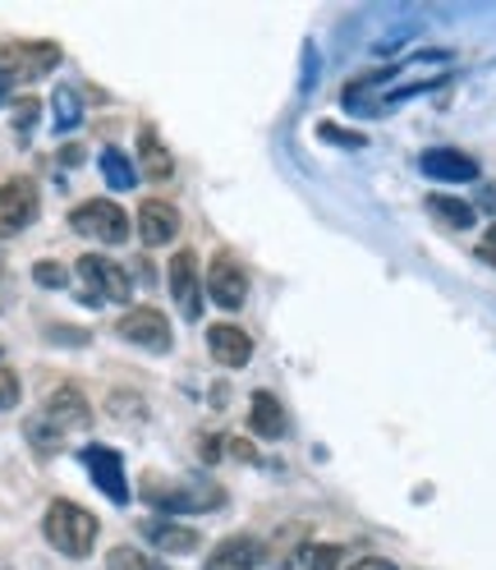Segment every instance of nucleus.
Returning a JSON list of instances; mask_svg holds the SVG:
<instances>
[{
	"label": "nucleus",
	"instance_id": "nucleus-1",
	"mask_svg": "<svg viewBox=\"0 0 496 570\" xmlns=\"http://www.w3.org/2000/svg\"><path fill=\"white\" fill-rule=\"evenodd\" d=\"M88 423H92V405L83 401V391L79 386H56L51 396H47V405L28 419L23 433H28L32 451L51 455L65 442V433H83Z\"/></svg>",
	"mask_w": 496,
	"mask_h": 570
},
{
	"label": "nucleus",
	"instance_id": "nucleus-2",
	"mask_svg": "<svg viewBox=\"0 0 496 570\" xmlns=\"http://www.w3.org/2000/svg\"><path fill=\"white\" fill-rule=\"evenodd\" d=\"M42 529H47V543L56 552H65V557H75V561H83L92 552V543H97V515L83 511L79 502H65V497L47 507Z\"/></svg>",
	"mask_w": 496,
	"mask_h": 570
},
{
	"label": "nucleus",
	"instance_id": "nucleus-3",
	"mask_svg": "<svg viewBox=\"0 0 496 570\" xmlns=\"http://www.w3.org/2000/svg\"><path fill=\"white\" fill-rule=\"evenodd\" d=\"M143 502H152L161 515H189V511H211V507H226V492L207 479H194V483H143Z\"/></svg>",
	"mask_w": 496,
	"mask_h": 570
},
{
	"label": "nucleus",
	"instance_id": "nucleus-4",
	"mask_svg": "<svg viewBox=\"0 0 496 570\" xmlns=\"http://www.w3.org/2000/svg\"><path fill=\"white\" fill-rule=\"evenodd\" d=\"M69 226L88 239H101V244H125L129 239V217L125 207H116L111 198H88L69 212Z\"/></svg>",
	"mask_w": 496,
	"mask_h": 570
},
{
	"label": "nucleus",
	"instance_id": "nucleus-5",
	"mask_svg": "<svg viewBox=\"0 0 496 570\" xmlns=\"http://www.w3.org/2000/svg\"><path fill=\"white\" fill-rule=\"evenodd\" d=\"M60 65V47L56 42H10L0 47V75L10 83L14 79H42Z\"/></svg>",
	"mask_w": 496,
	"mask_h": 570
},
{
	"label": "nucleus",
	"instance_id": "nucleus-6",
	"mask_svg": "<svg viewBox=\"0 0 496 570\" xmlns=\"http://www.w3.org/2000/svg\"><path fill=\"white\" fill-rule=\"evenodd\" d=\"M38 185L32 180H6L0 185V239H10L19 230H28L32 222H38Z\"/></svg>",
	"mask_w": 496,
	"mask_h": 570
},
{
	"label": "nucleus",
	"instance_id": "nucleus-7",
	"mask_svg": "<svg viewBox=\"0 0 496 570\" xmlns=\"http://www.w3.org/2000/svg\"><path fill=\"white\" fill-rule=\"evenodd\" d=\"M79 276L88 281V304H101V299H129V272L111 258H101V254H83L79 258Z\"/></svg>",
	"mask_w": 496,
	"mask_h": 570
},
{
	"label": "nucleus",
	"instance_id": "nucleus-8",
	"mask_svg": "<svg viewBox=\"0 0 496 570\" xmlns=\"http://www.w3.org/2000/svg\"><path fill=\"white\" fill-rule=\"evenodd\" d=\"M116 332H120L129 345H143V350H152V354H166V350L175 345L166 313H157V308H129V313L120 317Z\"/></svg>",
	"mask_w": 496,
	"mask_h": 570
},
{
	"label": "nucleus",
	"instance_id": "nucleus-9",
	"mask_svg": "<svg viewBox=\"0 0 496 570\" xmlns=\"http://www.w3.org/2000/svg\"><path fill=\"white\" fill-rule=\"evenodd\" d=\"M83 465L92 474V483L111 497V502H129V483H125V465H120V455L111 446H83Z\"/></svg>",
	"mask_w": 496,
	"mask_h": 570
},
{
	"label": "nucleus",
	"instance_id": "nucleus-10",
	"mask_svg": "<svg viewBox=\"0 0 496 570\" xmlns=\"http://www.w3.org/2000/svg\"><path fill=\"white\" fill-rule=\"evenodd\" d=\"M170 295L175 304H180V313L194 317L202 313V291H198V254H189V248H180V254L170 258Z\"/></svg>",
	"mask_w": 496,
	"mask_h": 570
},
{
	"label": "nucleus",
	"instance_id": "nucleus-11",
	"mask_svg": "<svg viewBox=\"0 0 496 570\" xmlns=\"http://www.w3.org/2000/svg\"><path fill=\"white\" fill-rule=\"evenodd\" d=\"M418 166H423V175H433V180H442V185L478 180V161L469 153H455V148H428L418 157Z\"/></svg>",
	"mask_w": 496,
	"mask_h": 570
},
{
	"label": "nucleus",
	"instance_id": "nucleus-12",
	"mask_svg": "<svg viewBox=\"0 0 496 570\" xmlns=\"http://www.w3.org/2000/svg\"><path fill=\"white\" fill-rule=\"evenodd\" d=\"M207 295L217 299L221 308H239L244 299H248V276H244V267L235 263V258H211V267H207Z\"/></svg>",
	"mask_w": 496,
	"mask_h": 570
},
{
	"label": "nucleus",
	"instance_id": "nucleus-13",
	"mask_svg": "<svg viewBox=\"0 0 496 570\" xmlns=\"http://www.w3.org/2000/svg\"><path fill=\"white\" fill-rule=\"evenodd\" d=\"M207 350H211V360H217L221 368H244L248 360H254V341H248V332L235 327V323L207 327Z\"/></svg>",
	"mask_w": 496,
	"mask_h": 570
},
{
	"label": "nucleus",
	"instance_id": "nucleus-14",
	"mask_svg": "<svg viewBox=\"0 0 496 570\" xmlns=\"http://www.w3.org/2000/svg\"><path fill=\"white\" fill-rule=\"evenodd\" d=\"M175 235H180V212H175L170 203L148 198L143 207H138V239H143V244L161 248V244H170Z\"/></svg>",
	"mask_w": 496,
	"mask_h": 570
},
{
	"label": "nucleus",
	"instance_id": "nucleus-15",
	"mask_svg": "<svg viewBox=\"0 0 496 570\" xmlns=\"http://www.w3.org/2000/svg\"><path fill=\"white\" fill-rule=\"evenodd\" d=\"M258 566H262V543L239 533V539H226V543L211 548L202 570H258Z\"/></svg>",
	"mask_w": 496,
	"mask_h": 570
},
{
	"label": "nucleus",
	"instance_id": "nucleus-16",
	"mask_svg": "<svg viewBox=\"0 0 496 570\" xmlns=\"http://www.w3.org/2000/svg\"><path fill=\"white\" fill-rule=\"evenodd\" d=\"M248 428H254L262 442H276L286 433V405H280L271 391H254V401H248Z\"/></svg>",
	"mask_w": 496,
	"mask_h": 570
},
{
	"label": "nucleus",
	"instance_id": "nucleus-17",
	"mask_svg": "<svg viewBox=\"0 0 496 570\" xmlns=\"http://www.w3.org/2000/svg\"><path fill=\"white\" fill-rule=\"evenodd\" d=\"M143 539L152 543V548H161V552H198V529H189V524H175V520H148L143 524Z\"/></svg>",
	"mask_w": 496,
	"mask_h": 570
},
{
	"label": "nucleus",
	"instance_id": "nucleus-18",
	"mask_svg": "<svg viewBox=\"0 0 496 570\" xmlns=\"http://www.w3.org/2000/svg\"><path fill=\"white\" fill-rule=\"evenodd\" d=\"M138 170H143L152 185H166L170 175H175V161H170V153L161 148L157 129H143V134H138Z\"/></svg>",
	"mask_w": 496,
	"mask_h": 570
},
{
	"label": "nucleus",
	"instance_id": "nucleus-19",
	"mask_svg": "<svg viewBox=\"0 0 496 570\" xmlns=\"http://www.w3.org/2000/svg\"><path fill=\"white\" fill-rule=\"evenodd\" d=\"M97 166H101V175H106V185H111V189H120V194L138 185V170L129 166V157H125L120 148H101Z\"/></svg>",
	"mask_w": 496,
	"mask_h": 570
},
{
	"label": "nucleus",
	"instance_id": "nucleus-20",
	"mask_svg": "<svg viewBox=\"0 0 496 570\" xmlns=\"http://www.w3.org/2000/svg\"><path fill=\"white\" fill-rule=\"evenodd\" d=\"M428 212H433L437 222L455 226V230H469V226H474V207L459 203V198H446V194H433V198H428Z\"/></svg>",
	"mask_w": 496,
	"mask_h": 570
},
{
	"label": "nucleus",
	"instance_id": "nucleus-21",
	"mask_svg": "<svg viewBox=\"0 0 496 570\" xmlns=\"http://www.w3.org/2000/svg\"><path fill=\"white\" fill-rule=\"evenodd\" d=\"M106 570H170V566L157 561L152 552H138V548L120 543V548H111V557H106Z\"/></svg>",
	"mask_w": 496,
	"mask_h": 570
},
{
	"label": "nucleus",
	"instance_id": "nucleus-22",
	"mask_svg": "<svg viewBox=\"0 0 496 570\" xmlns=\"http://www.w3.org/2000/svg\"><path fill=\"white\" fill-rule=\"evenodd\" d=\"M51 106H56V134H69V129H79L83 111H79V92H75V88H56Z\"/></svg>",
	"mask_w": 496,
	"mask_h": 570
},
{
	"label": "nucleus",
	"instance_id": "nucleus-23",
	"mask_svg": "<svg viewBox=\"0 0 496 570\" xmlns=\"http://www.w3.org/2000/svg\"><path fill=\"white\" fill-rule=\"evenodd\" d=\"M308 570H340V548H336V543L308 548Z\"/></svg>",
	"mask_w": 496,
	"mask_h": 570
},
{
	"label": "nucleus",
	"instance_id": "nucleus-24",
	"mask_svg": "<svg viewBox=\"0 0 496 570\" xmlns=\"http://www.w3.org/2000/svg\"><path fill=\"white\" fill-rule=\"evenodd\" d=\"M317 134H323L327 142H340V148H364V134H349L340 125H317Z\"/></svg>",
	"mask_w": 496,
	"mask_h": 570
},
{
	"label": "nucleus",
	"instance_id": "nucleus-25",
	"mask_svg": "<svg viewBox=\"0 0 496 570\" xmlns=\"http://www.w3.org/2000/svg\"><path fill=\"white\" fill-rule=\"evenodd\" d=\"M19 405V377L0 364V410H14Z\"/></svg>",
	"mask_w": 496,
	"mask_h": 570
},
{
	"label": "nucleus",
	"instance_id": "nucleus-26",
	"mask_svg": "<svg viewBox=\"0 0 496 570\" xmlns=\"http://www.w3.org/2000/svg\"><path fill=\"white\" fill-rule=\"evenodd\" d=\"M38 111H42V106L32 101V97H23V101L14 106V129H19V134H28V129H32V120H38Z\"/></svg>",
	"mask_w": 496,
	"mask_h": 570
},
{
	"label": "nucleus",
	"instance_id": "nucleus-27",
	"mask_svg": "<svg viewBox=\"0 0 496 570\" xmlns=\"http://www.w3.org/2000/svg\"><path fill=\"white\" fill-rule=\"evenodd\" d=\"M32 281H38V285H56V291H60V285H65V267L38 263V267H32Z\"/></svg>",
	"mask_w": 496,
	"mask_h": 570
},
{
	"label": "nucleus",
	"instance_id": "nucleus-28",
	"mask_svg": "<svg viewBox=\"0 0 496 570\" xmlns=\"http://www.w3.org/2000/svg\"><path fill=\"white\" fill-rule=\"evenodd\" d=\"M349 570H396V566L386 561V557H364V561H354Z\"/></svg>",
	"mask_w": 496,
	"mask_h": 570
},
{
	"label": "nucleus",
	"instance_id": "nucleus-29",
	"mask_svg": "<svg viewBox=\"0 0 496 570\" xmlns=\"http://www.w3.org/2000/svg\"><path fill=\"white\" fill-rule=\"evenodd\" d=\"M198 442H202V446H198V451H202V460H217V455H221V442H226V438H198Z\"/></svg>",
	"mask_w": 496,
	"mask_h": 570
},
{
	"label": "nucleus",
	"instance_id": "nucleus-30",
	"mask_svg": "<svg viewBox=\"0 0 496 570\" xmlns=\"http://www.w3.org/2000/svg\"><path fill=\"white\" fill-rule=\"evenodd\" d=\"M478 258H483V263H492V267H496V248H492V244H483V248H478Z\"/></svg>",
	"mask_w": 496,
	"mask_h": 570
},
{
	"label": "nucleus",
	"instance_id": "nucleus-31",
	"mask_svg": "<svg viewBox=\"0 0 496 570\" xmlns=\"http://www.w3.org/2000/svg\"><path fill=\"white\" fill-rule=\"evenodd\" d=\"M483 203H487V207H492V212H496V185H492V189H487V194H483Z\"/></svg>",
	"mask_w": 496,
	"mask_h": 570
},
{
	"label": "nucleus",
	"instance_id": "nucleus-32",
	"mask_svg": "<svg viewBox=\"0 0 496 570\" xmlns=\"http://www.w3.org/2000/svg\"><path fill=\"white\" fill-rule=\"evenodd\" d=\"M6 92H10V79H6V75H0V101H6Z\"/></svg>",
	"mask_w": 496,
	"mask_h": 570
},
{
	"label": "nucleus",
	"instance_id": "nucleus-33",
	"mask_svg": "<svg viewBox=\"0 0 496 570\" xmlns=\"http://www.w3.org/2000/svg\"><path fill=\"white\" fill-rule=\"evenodd\" d=\"M483 244H492V248H496V226H492V230H487V239H483Z\"/></svg>",
	"mask_w": 496,
	"mask_h": 570
}]
</instances>
